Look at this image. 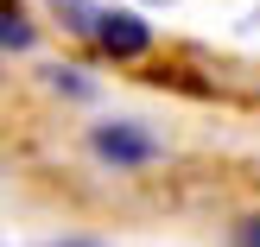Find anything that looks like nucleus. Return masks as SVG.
Listing matches in <instances>:
<instances>
[{"label":"nucleus","instance_id":"1","mask_svg":"<svg viewBox=\"0 0 260 247\" xmlns=\"http://www.w3.org/2000/svg\"><path fill=\"white\" fill-rule=\"evenodd\" d=\"M89 38H95L102 57H121V63H134V57H146V51H152V25L140 19V13H127V7H95Z\"/></svg>","mask_w":260,"mask_h":247},{"label":"nucleus","instance_id":"2","mask_svg":"<svg viewBox=\"0 0 260 247\" xmlns=\"http://www.w3.org/2000/svg\"><path fill=\"white\" fill-rule=\"evenodd\" d=\"M89 146H95L102 165H121V171H134V165H152V159H159V139H152L146 127H134V121H102L95 133H89Z\"/></svg>","mask_w":260,"mask_h":247},{"label":"nucleus","instance_id":"3","mask_svg":"<svg viewBox=\"0 0 260 247\" xmlns=\"http://www.w3.org/2000/svg\"><path fill=\"white\" fill-rule=\"evenodd\" d=\"M32 45H38L32 19H25L13 0H0V51H32Z\"/></svg>","mask_w":260,"mask_h":247},{"label":"nucleus","instance_id":"4","mask_svg":"<svg viewBox=\"0 0 260 247\" xmlns=\"http://www.w3.org/2000/svg\"><path fill=\"white\" fill-rule=\"evenodd\" d=\"M51 13H57V25H70L76 38H89V25H95V7H89V0H51Z\"/></svg>","mask_w":260,"mask_h":247},{"label":"nucleus","instance_id":"5","mask_svg":"<svg viewBox=\"0 0 260 247\" xmlns=\"http://www.w3.org/2000/svg\"><path fill=\"white\" fill-rule=\"evenodd\" d=\"M51 83H57L63 95H76V101H83V95H95V89H89V76H83V70H51Z\"/></svg>","mask_w":260,"mask_h":247},{"label":"nucleus","instance_id":"6","mask_svg":"<svg viewBox=\"0 0 260 247\" xmlns=\"http://www.w3.org/2000/svg\"><path fill=\"white\" fill-rule=\"evenodd\" d=\"M235 247H260V216H241L235 222Z\"/></svg>","mask_w":260,"mask_h":247},{"label":"nucleus","instance_id":"7","mask_svg":"<svg viewBox=\"0 0 260 247\" xmlns=\"http://www.w3.org/2000/svg\"><path fill=\"white\" fill-rule=\"evenodd\" d=\"M146 7H172V0H146Z\"/></svg>","mask_w":260,"mask_h":247}]
</instances>
